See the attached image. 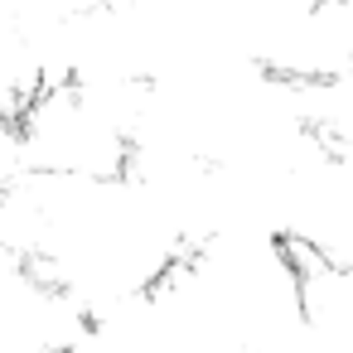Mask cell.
I'll list each match as a JSON object with an SVG mask.
<instances>
[{"label": "cell", "mask_w": 353, "mask_h": 353, "mask_svg": "<svg viewBox=\"0 0 353 353\" xmlns=\"http://www.w3.org/2000/svg\"><path fill=\"white\" fill-rule=\"evenodd\" d=\"M141 88L44 83L15 117L25 170L44 179L131 174V117H136Z\"/></svg>", "instance_id": "obj_1"}]
</instances>
